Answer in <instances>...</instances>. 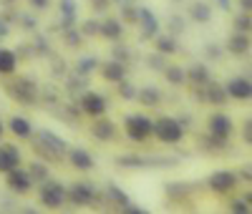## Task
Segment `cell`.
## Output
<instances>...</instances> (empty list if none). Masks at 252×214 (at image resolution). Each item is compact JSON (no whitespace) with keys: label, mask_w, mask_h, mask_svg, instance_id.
Here are the masks:
<instances>
[{"label":"cell","mask_w":252,"mask_h":214,"mask_svg":"<svg viewBox=\"0 0 252 214\" xmlns=\"http://www.w3.org/2000/svg\"><path fill=\"white\" fill-rule=\"evenodd\" d=\"M23 152H20L18 144L10 141H0V174H8L10 169L23 166Z\"/></svg>","instance_id":"11"},{"label":"cell","mask_w":252,"mask_h":214,"mask_svg":"<svg viewBox=\"0 0 252 214\" xmlns=\"http://www.w3.org/2000/svg\"><path fill=\"white\" fill-rule=\"evenodd\" d=\"M152 139H157L161 146H177L184 141V126L174 116H157L152 123Z\"/></svg>","instance_id":"1"},{"label":"cell","mask_w":252,"mask_h":214,"mask_svg":"<svg viewBox=\"0 0 252 214\" xmlns=\"http://www.w3.org/2000/svg\"><path fill=\"white\" fill-rule=\"evenodd\" d=\"M116 86H119V96H121L124 101H134V98H136V86H134L131 81L124 78V81H119Z\"/></svg>","instance_id":"32"},{"label":"cell","mask_w":252,"mask_h":214,"mask_svg":"<svg viewBox=\"0 0 252 214\" xmlns=\"http://www.w3.org/2000/svg\"><path fill=\"white\" fill-rule=\"evenodd\" d=\"M217 3H220V8H222V10H227V8H229V0H217Z\"/></svg>","instance_id":"42"},{"label":"cell","mask_w":252,"mask_h":214,"mask_svg":"<svg viewBox=\"0 0 252 214\" xmlns=\"http://www.w3.org/2000/svg\"><path fill=\"white\" fill-rule=\"evenodd\" d=\"M33 139L43 141L46 146L56 149L58 154H63V156H66V149H68V144H66V139H63V136H58V134L48 131V128H40V131H33Z\"/></svg>","instance_id":"20"},{"label":"cell","mask_w":252,"mask_h":214,"mask_svg":"<svg viewBox=\"0 0 252 214\" xmlns=\"http://www.w3.org/2000/svg\"><path fill=\"white\" fill-rule=\"evenodd\" d=\"M207 134H212V136H217V139H222V141H229V139H232V134H235V121H232V116L224 114V111L209 114V119H207Z\"/></svg>","instance_id":"9"},{"label":"cell","mask_w":252,"mask_h":214,"mask_svg":"<svg viewBox=\"0 0 252 214\" xmlns=\"http://www.w3.org/2000/svg\"><path fill=\"white\" fill-rule=\"evenodd\" d=\"M187 71V83L192 86V89H197V86H204L207 81H212V73H209V68L204 66V63H192Z\"/></svg>","instance_id":"21"},{"label":"cell","mask_w":252,"mask_h":214,"mask_svg":"<svg viewBox=\"0 0 252 214\" xmlns=\"http://www.w3.org/2000/svg\"><path fill=\"white\" fill-rule=\"evenodd\" d=\"M78 109H81L83 116L96 119V116H103L109 111V101H106V96H101L98 91H86V93L78 96Z\"/></svg>","instance_id":"8"},{"label":"cell","mask_w":252,"mask_h":214,"mask_svg":"<svg viewBox=\"0 0 252 214\" xmlns=\"http://www.w3.org/2000/svg\"><path fill=\"white\" fill-rule=\"evenodd\" d=\"M96 202V189L89 182H76L66 189V204H71L73 209H86Z\"/></svg>","instance_id":"6"},{"label":"cell","mask_w":252,"mask_h":214,"mask_svg":"<svg viewBox=\"0 0 252 214\" xmlns=\"http://www.w3.org/2000/svg\"><path fill=\"white\" fill-rule=\"evenodd\" d=\"M5 131H10V136L18 139V141H31V139H33V126H31V121H28L26 116H20V114H15V116L8 119Z\"/></svg>","instance_id":"16"},{"label":"cell","mask_w":252,"mask_h":214,"mask_svg":"<svg viewBox=\"0 0 252 214\" xmlns=\"http://www.w3.org/2000/svg\"><path fill=\"white\" fill-rule=\"evenodd\" d=\"M18 73V53L13 48H3L0 46V76H15Z\"/></svg>","instance_id":"23"},{"label":"cell","mask_w":252,"mask_h":214,"mask_svg":"<svg viewBox=\"0 0 252 214\" xmlns=\"http://www.w3.org/2000/svg\"><path fill=\"white\" fill-rule=\"evenodd\" d=\"M96 35L109 40V43H119L124 38V23L119 18H103V20H98V33Z\"/></svg>","instance_id":"17"},{"label":"cell","mask_w":252,"mask_h":214,"mask_svg":"<svg viewBox=\"0 0 252 214\" xmlns=\"http://www.w3.org/2000/svg\"><path fill=\"white\" fill-rule=\"evenodd\" d=\"M152 40H154V48H157V53H161L164 58H166V56H177V53H179V43H177V38H174V35L157 33Z\"/></svg>","instance_id":"24"},{"label":"cell","mask_w":252,"mask_h":214,"mask_svg":"<svg viewBox=\"0 0 252 214\" xmlns=\"http://www.w3.org/2000/svg\"><path fill=\"white\" fill-rule=\"evenodd\" d=\"M139 10V18H136V26L141 28V38H146V40H152L157 33H159V20H157V15L149 10V8H144V5H139L136 8Z\"/></svg>","instance_id":"18"},{"label":"cell","mask_w":252,"mask_h":214,"mask_svg":"<svg viewBox=\"0 0 252 214\" xmlns=\"http://www.w3.org/2000/svg\"><path fill=\"white\" fill-rule=\"evenodd\" d=\"M38 202L43 209L48 212H58L66 207V186H63L58 179H43L38 186Z\"/></svg>","instance_id":"3"},{"label":"cell","mask_w":252,"mask_h":214,"mask_svg":"<svg viewBox=\"0 0 252 214\" xmlns=\"http://www.w3.org/2000/svg\"><path fill=\"white\" fill-rule=\"evenodd\" d=\"M3 177H5V186L13 191V194H18V197L31 194L33 186H35V182L31 179V174H28L26 166H15V169L8 171V174H3Z\"/></svg>","instance_id":"7"},{"label":"cell","mask_w":252,"mask_h":214,"mask_svg":"<svg viewBox=\"0 0 252 214\" xmlns=\"http://www.w3.org/2000/svg\"><path fill=\"white\" fill-rule=\"evenodd\" d=\"M78 31H81V35L83 38H86V35H96L98 33V20H86V23H83V26H78Z\"/></svg>","instance_id":"36"},{"label":"cell","mask_w":252,"mask_h":214,"mask_svg":"<svg viewBox=\"0 0 252 214\" xmlns=\"http://www.w3.org/2000/svg\"><path fill=\"white\" fill-rule=\"evenodd\" d=\"M31 3V8H35V10H48L51 8V0H28Z\"/></svg>","instance_id":"38"},{"label":"cell","mask_w":252,"mask_h":214,"mask_svg":"<svg viewBox=\"0 0 252 214\" xmlns=\"http://www.w3.org/2000/svg\"><path fill=\"white\" fill-rule=\"evenodd\" d=\"M136 18H139V10H136V8H131V5H126V8H124V18H121V20H126V23L136 26Z\"/></svg>","instance_id":"37"},{"label":"cell","mask_w":252,"mask_h":214,"mask_svg":"<svg viewBox=\"0 0 252 214\" xmlns=\"http://www.w3.org/2000/svg\"><path fill=\"white\" fill-rule=\"evenodd\" d=\"M98 68V61L94 58V56H86V58H81L78 63H76V73L81 76V78H86L89 73H94Z\"/></svg>","instance_id":"31"},{"label":"cell","mask_w":252,"mask_h":214,"mask_svg":"<svg viewBox=\"0 0 252 214\" xmlns=\"http://www.w3.org/2000/svg\"><path fill=\"white\" fill-rule=\"evenodd\" d=\"M28 174H31V179L35 182V184H40L43 179H48L51 177V166H48V161H43V159H35V161H28Z\"/></svg>","instance_id":"26"},{"label":"cell","mask_w":252,"mask_h":214,"mask_svg":"<svg viewBox=\"0 0 252 214\" xmlns=\"http://www.w3.org/2000/svg\"><path fill=\"white\" fill-rule=\"evenodd\" d=\"M63 159H66V161L71 164V169L81 171V174H86V171H91V169L96 166V161H94L91 152H86V149H81V146L66 149V156H63Z\"/></svg>","instance_id":"14"},{"label":"cell","mask_w":252,"mask_h":214,"mask_svg":"<svg viewBox=\"0 0 252 214\" xmlns=\"http://www.w3.org/2000/svg\"><path fill=\"white\" fill-rule=\"evenodd\" d=\"M237 186H240V179H237L235 171H229V169H217L207 177V189L212 191L215 197H229Z\"/></svg>","instance_id":"4"},{"label":"cell","mask_w":252,"mask_h":214,"mask_svg":"<svg viewBox=\"0 0 252 214\" xmlns=\"http://www.w3.org/2000/svg\"><path fill=\"white\" fill-rule=\"evenodd\" d=\"M89 131H91V136L96 139V141H101V144H114L116 139H119V126L103 114V116H96L94 121H91V126H89Z\"/></svg>","instance_id":"10"},{"label":"cell","mask_w":252,"mask_h":214,"mask_svg":"<svg viewBox=\"0 0 252 214\" xmlns=\"http://www.w3.org/2000/svg\"><path fill=\"white\" fill-rule=\"evenodd\" d=\"M109 197H111V199H114V202H116L121 209H124L126 204H129V197H126L121 189H116V186H109Z\"/></svg>","instance_id":"35"},{"label":"cell","mask_w":252,"mask_h":214,"mask_svg":"<svg viewBox=\"0 0 252 214\" xmlns=\"http://www.w3.org/2000/svg\"><path fill=\"white\" fill-rule=\"evenodd\" d=\"M194 91H197V96H199L204 103H209V106H224V103L229 101L224 86H222V83H215V81H207L204 86H197Z\"/></svg>","instance_id":"13"},{"label":"cell","mask_w":252,"mask_h":214,"mask_svg":"<svg viewBox=\"0 0 252 214\" xmlns=\"http://www.w3.org/2000/svg\"><path fill=\"white\" fill-rule=\"evenodd\" d=\"M164 81L169 86H187V71L179 66V63H172V66H164L161 68Z\"/></svg>","instance_id":"25"},{"label":"cell","mask_w":252,"mask_h":214,"mask_svg":"<svg viewBox=\"0 0 252 214\" xmlns=\"http://www.w3.org/2000/svg\"><path fill=\"white\" fill-rule=\"evenodd\" d=\"M250 33H232L229 35V40H227V51L232 53V56H237V58H242V56H247L250 53Z\"/></svg>","instance_id":"22"},{"label":"cell","mask_w":252,"mask_h":214,"mask_svg":"<svg viewBox=\"0 0 252 214\" xmlns=\"http://www.w3.org/2000/svg\"><path fill=\"white\" fill-rule=\"evenodd\" d=\"M94 3H106V0H94Z\"/></svg>","instance_id":"44"},{"label":"cell","mask_w":252,"mask_h":214,"mask_svg":"<svg viewBox=\"0 0 252 214\" xmlns=\"http://www.w3.org/2000/svg\"><path fill=\"white\" fill-rule=\"evenodd\" d=\"M61 15H63L61 28L76 26V3H73V0H61Z\"/></svg>","instance_id":"29"},{"label":"cell","mask_w":252,"mask_h":214,"mask_svg":"<svg viewBox=\"0 0 252 214\" xmlns=\"http://www.w3.org/2000/svg\"><path fill=\"white\" fill-rule=\"evenodd\" d=\"M8 33H10V26L5 23V20H3V18H0V38H5Z\"/></svg>","instance_id":"41"},{"label":"cell","mask_w":252,"mask_h":214,"mask_svg":"<svg viewBox=\"0 0 252 214\" xmlns=\"http://www.w3.org/2000/svg\"><path fill=\"white\" fill-rule=\"evenodd\" d=\"M63 31V43H66L68 48H78L83 43V35L78 31V26H68V28H61Z\"/></svg>","instance_id":"30"},{"label":"cell","mask_w":252,"mask_h":214,"mask_svg":"<svg viewBox=\"0 0 252 214\" xmlns=\"http://www.w3.org/2000/svg\"><path fill=\"white\" fill-rule=\"evenodd\" d=\"M250 191H245V197H235V199H229L227 202V209L229 212H235V214H250L252 207H250Z\"/></svg>","instance_id":"28"},{"label":"cell","mask_w":252,"mask_h":214,"mask_svg":"<svg viewBox=\"0 0 252 214\" xmlns=\"http://www.w3.org/2000/svg\"><path fill=\"white\" fill-rule=\"evenodd\" d=\"M152 123L154 119L146 114H129L124 116V136L131 144H149L152 141Z\"/></svg>","instance_id":"2"},{"label":"cell","mask_w":252,"mask_h":214,"mask_svg":"<svg viewBox=\"0 0 252 214\" xmlns=\"http://www.w3.org/2000/svg\"><path fill=\"white\" fill-rule=\"evenodd\" d=\"M8 96L15 101V103H23V106H31L38 101V86L35 81L26 78V76H18L13 81H8Z\"/></svg>","instance_id":"5"},{"label":"cell","mask_w":252,"mask_h":214,"mask_svg":"<svg viewBox=\"0 0 252 214\" xmlns=\"http://www.w3.org/2000/svg\"><path fill=\"white\" fill-rule=\"evenodd\" d=\"M189 18H192L194 23H209V20H212V8H209L204 0H197V3L189 8Z\"/></svg>","instance_id":"27"},{"label":"cell","mask_w":252,"mask_h":214,"mask_svg":"<svg viewBox=\"0 0 252 214\" xmlns=\"http://www.w3.org/2000/svg\"><path fill=\"white\" fill-rule=\"evenodd\" d=\"M237 5H240L242 13H250L252 10V0H237Z\"/></svg>","instance_id":"40"},{"label":"cell","mask_w":252,"mask_h":214,"mask_svg":"<svg viewBox=\"0 0 252 214\" xmlns=\"http://www.w3.org/2000/svg\"><path fill=\"white\" fill-rule=\"evenodd\" d=\"M240 139H242V144H245V146H250V144H252V119H250V116L242 121V128H240Z\"/></svg>","instance_id":"34"},{"label":"cell","mask_w":252,"mask_h":214,"mask_svg":"<svg viewBox=\"0 0 252 214\" xmlns=\"http://www.w3.org/2000/svg\"><path fill=\"white\" fill-rule=\"evenodd\" d=\"M235 174H237V179H242V182H250V179H252V174H250V164H245L240 171H235Z\"/></svg>","instance_id":"39"},{"label":"cell","mask_w":252,"mask_h":214,"mask_svg":"<svg viewBox=\"0 0 252 214\" xmlns=\"http://www.w3.org/2000/svg\"><path fill=\"white\" fill-rule=\"evenodd\" d=\"M136 103H141L144 109H157V106L164 101V93L157 89V86H141V89H136Z\"/></svg>","instance_id":"19"},{"label":"cell","mask_w":252,"mask_h":214,"mask_svg":"<svg viewBox=\"0 0 252 214\" xmlns=\"http://www.w3.org/2000/svg\"><path fill=\"white\" fill-rule=\"evenodd\" d=\"M3 136H5V123L0 121V141H3Z\"/></svg>","instance_id":"43"},{"label":"cell","mask_w":252,"mask_h":214,"mask_svg":"<svg viewBox=\"0 0 252 214\" xmlns=\"http://www.w3.org/2000/svg\"><path fill=\"white\" fill-rule=\"evenodd\" d=\"M98 73H101V78L106 81V83H111V86H116L119 81H124L126 78V63L124 61H103V63H98V68H96Z\"/></svg>","instance_id":"15"},{"label":"cell","mask_w":252,"mask_h":214,"mask_svg":"<svg viewBox=\"0 0 252 214\" xmlns=\"http://www.w3.org/2000/svg\"><path fill=\"white\" fill-rule=\"evenodd\" d=\"M250 28H252L250 13H242V10H240V15L235 18V31H237V33H250Z\"/></svg>","instance_id":"33"},{"label":"cell","mask_w":252,"mask_h":214,"mask_svg":"<svg viewBox=\"0 0 252 214\" xmlns=\"http://www.w3.org/2000/svg\"><path fill=\"white\" fill-rule=\"evenodd\" d=\"M224 91L232 101H240V103H247L252 98V81L250 76H235L224 83Z\"/></svg>","instance_id":"12"}]
</instances>
